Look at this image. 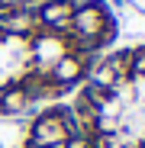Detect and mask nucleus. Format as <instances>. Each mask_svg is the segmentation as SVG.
I'll list each match as a JSON object with an SVG mask.
<instances>
[{
  "label": "nucleus",
  "mask_w": 145,
  "mask_h": 148,
  "mask_svg": "<svg viewBox=\"0 0 145 148\" xmlns=\"http://www.w3.org/2000/svg\"><path fill=\"white\" fill-rule=\"evenodd\" d=\"M29 3H45V0H0V10H16V7H29Z\"/></svg>",
  "instance_id": "nucleus-3"
},
{
  "label": "nucleus",
  "mask_w": 145,
  "mask_h": 148,
  "mask_svg": "<svg viewBox=\"0 0 145 148\" xmlns=\"http://www.w3.org/2000/svg\"><path fill=\"white\" fill-rule=\"evenodd\" d=\"M26 148H145V48L97 61L68 103L32 119Z\"/></svg>",
  "instance_id": "nucleus-2"
},
{
  "label": "nucleus",
  "mask_w": 145,
  "mask_h": 148,
  "mask_svg": "<svg viewBox=\"0 0 145 148\" xmlns=\"http://www.w3.org/2000/svg\"><path fill=\"white\" fill-rule=\"evenodd\" d=\"M113 42L100 0H45L0 10V113H23L74 90Z\"/></svg>",
  "instance_id": "nucleus-1"
}]
</instances>
